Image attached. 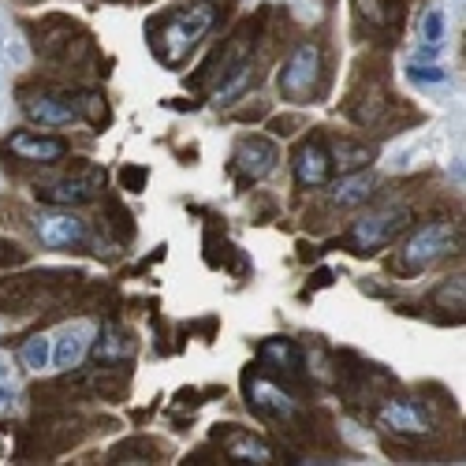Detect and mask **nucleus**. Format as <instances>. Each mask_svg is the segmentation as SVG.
I'll return each instance as SVG.
<instances>
[{
	"mask_svg": "<svg viewBox=\"0 0 466 466\" xmlns=\"http://www.w3.org/2000/svg\"><path fill=\"white\" fill-rule=\"evenodd\" d=\"M250 82H254V64H250V60L236 64V67H231V72L220 79V86L213 90V105H217V108H220V105H231Z\"/></svg>",
	"mask_w": 466,
	"mask_h": 466,
	"instance_id": "17",
	"label": "nucleus"
},
{
	"mask_svg": "<svg viewBox=\"0 0 466 466\" xmlns=\"http://www.w3.org/2000/svg\"><path fill=\"white\" fill-rule=\"evenodd\" d=\"M134 355V340L124 336L120 329H105L101 340L93 343V358H98L101 366H116V362H127Z\"/></svg>",
	"mask_w": 466,
	"mask_h": 466,
	"instance_id": "15",
	"label": "nucleus"
},
{
	"mask_svg": "<svg viewBox=\"0 0 466 466\" xmlns=\"http://www.w3.org/2000/svg\"><path fill=\"white\" fill-rule=\"evenodd\" d=\"M101 183H105V176L98 168H86L79 176L38 183V198L41 202H53V205H82V202H93V194L101 191Z\"/></svg>",
	"mask_w": 466,
	"mask_h": 466,
	"instance_id": "5",
	"label": "nucleus"
},
{
	"mask_svg": "<svg viewBox=\"0 0 466 466\" xmlns=\"http://www.w3.org/2000/svg\"><path fill=\"white\" fill-rule=\"evenodd\" d=\"M246 395H250V403L258 407L262 414H272V418H291L295 414V400L284 392V388H276L272 381L265 377H246Z\"/></svg>",
	"mask_w": 466,
	"mask_h": 466,
	"instance_id": "10",
	"label": "nucleus"
},
{
	"mask_svg": "<svg viewBox=\"0 0 466 466\" xmlns=\"http://www.w3.org/2000/svg\"><path fill=\"white\" fill-rule=\"evenodd\" d=\"M239 168L250 176V179H262L276 168V160H280V150L269 142V138H246V142L239 146Z\"/></svg>",
	"mask_w": 466,
	"mask_h": 466,
	"instance_id": "12",
	"label": "nucleus"
},
{
	"mask_svg": "<svg viewBox=\"0 0 466 466\" xmlns=\"http://www.w3.org/2000/svg\"><path fill=\"white\" fill-rule=\"evenodd\" d=\"M329 172H332V160H329V150L321 142H306L298 146L295 153V176L302 186H324L329 183Z\"/></svg>",
	"mask_w": 466,
	"mask_h": 466,
	"instance_id": "9",
	"label": "nucleus"
},
{
	"mask_svg": "<svg viewBox=\"0 0 466 466\" xmlns=\"http://www.w3.org/2000/svg\"><path fill=\"white\" fill-rule=\"evenodd\" d=\"M381 422L395 433H429L433 429V418L422 403L414 400H392L381 407Z\"/></svg>",
	"mask_w": 466,
	"mask_h": 466,
	"instance_id": "7",
	"label": "nucleus"
},
{
	"mask_svg": "<svg viewBox=\"0 0 466 466\" xmlns=\"http://www.w3.org/2000/svg\"><path fill=\"white\" fill-rule=\"evenodd\" d=\"M22 362H27V369L41 373L53 362V340L49 336H30L27 343H22Z\"/></svg>",
	"mask_w": 466,
	"mask_h": 466,
	"instance_id": "21",
	"label": "nucleus"
},
{
	"mask_svg": "<svg viewBox=\"0 0 466 466\" xmlns=\"http://www.w3.org/2000/svg\"><path fill=\"white\" fill-rule=\"evenodd\" d=\"M8 150L22 160H38V165H53V160H60L67 153V142L64 138H45V134H30V131H22V134H12V142Z\"/></svg>",
	"mask_w": 466,
	"mask_h": 466,
	"instance_id": "8",
	"label": "nucleus"
},
{
	"mask_svg": "<svg viewBox=\"0 0 466 466\" xmlns=\"http://www.w3.org/2000/svg\"><path fill=\"white\" fill-rule=\"evenodd\" d=\"M228 436H224V452L228 459H236V462H254V466H269L272 462V448L265 444V440L258 436H250L246 429H236V426H224Z\"/></svg>",
	"mask_w": 466,
	"mask_h": 466,
	"instance_id": "11",
	"label": "nucleus"
},
{
	"mask_svg": "<svg viewBox=\"0 0 466 466\" xmlns=\"http://www.w3.org/2000/svg\"><path fill=\"white\" fill-rule=\"evenodd\" d=\"M86 343H90V324H67V329L53 340V362L60 369L79 366L82 355H86Z\"/></svg>",
	"mask_w": 466,
	"mask_h": 466,
	"instance_id": "14",
	"label": "nucleus"
},
{
	"mask_svg": "<svg viewBox=\"0 0 466 466\" xmlns=\"http://www.w3.org/2000/svg\"><path fill=\"white\" fill-rule=\"evenodd\" d=\"M213 27V4H198V8H186L176 12L160 22V34H157V53L168 67H179L191 49L205 38V30Z\"/></svg>",
	"mask_w": 466,
	"mask_h": 466,
	"instance_id": "1",
	"label": "nucleus"
},
{
	"mask_svg": "<svg viewBox=\"0 0 466 466\" xmlns=\"http://www.w3.org/2000/svg\"><path fill=\"white\" fill-rule=\"evenodd\" d=\"M407 79L414 82V86H444L448 82V72H444V67H422V64H410L407 67Z\"/></svg>",
	"mask_w": 466,
	"mask_h": 466,
	"instance_id": "22",
	"label": "nucleus"
},
{
	"mask_svg": "<svg viewBox=\"0 0 466 466\" xmlns=\"http://www.w3.org/2000/svg\"><path fill=\"white\" fill-rule=\"evenodd\" d=\"M27 116L45 127H67L79 120V108L64 98H49V93H41V98H30L27 101Z\"/></svg>",
	"mask_w": 466,
	"mask_h": 466,
	"instance_id": "13",
	"label": "nucleus"
},
{
	"mask_svg": "<svg viewBox=\"0 0 466 466\" xmlns=\"http://www.w3.org/2000/svg\"><path fill=\"white\" fill-rule=\"evenodd\" d=\"M422 38H426V41H440V38H444V12H440V8L426 12V19H422Z\"/></svg>",
	"mask_w": 466,
	"mask_h": 466,
	"instance_id": "23",
	"label": "nucleus"
},
{
	"mask_svg": "<svg viewBox=\"0 0 466 466\" xmlns=\"http://www.w3.org/2000/svg\"><path fill=\"white\" fill-rule=\"evenodd\" d=\"M0 116H4V79H0Z\"/></svg>",
	"mask_w": 466,
	"mask_h": 466,
	"instance_id": "25",
	"label": "nucleus"
},
{
	"mask_svg": "<svg viewBox=\"0 0 466 466\" xmlns=\"http://www.w3.org/2000/svg\"><path fill=\"white\" fill-rule=\"evenodd\" d=\"M407 220H410V213L407 209H381V213H373V217H362L355 228H351V246L358 250V254H369V250H377V246H384V243H392L400 231L407 228Z\"/></svg>",
	"mask_w": 466,
	"mask_h": 466,
	"instance_id": "4",
	"label": "nucleus"
},
{
	"mask_svg": "<svg viewBox=\"0 0 466 466\" xmlns=\"http://www.w3.org/2000/svg\"><path fill=\"white\" fill-rule=\"evenodd\" d=\"M38 236L45 246L64 250V246H79L86 239V224L72 213H45L38 217Z\"/></svg>",
	"mask_w": 466,
	"mask_h": 466,
	"instance_id": "6",
	"label": "nucleus"
},
{
	"mask_svg": "<svg viewBox=\"0 0 466 466\" xmlns=\"http://www.w3.org/2000/svg\"><path fill=\"white\" fill-rule=\"evenodd\" d=\"M369 194H373V176L369 172H347L332 186V202L336 205H362Z\"/></svg>",
	"mask_w": 466,
	"mask_h": 466,
	"instance_id": "16",
	"label": "nucleus"
},
{
	"mask_svg": "<svg viewBox=\"0 0 466 466\" xmlns=\"http://www.w3.org/2000/svg\"><path fill=\"white\" fill-rule=\"evenodd\" d=\"M262 358L284 366V373H291V377H298V373H302V355H298V347L288 343V340H269L262 347Z\"/></svg>",
	"mask_w": 466,
	"mask_h": 466,
	"instance_id": "18",
	"label": "nucleus"
},
{
	"mask_svg": "<svg viewBox=\"0 0 466 466\" xmlns=\"http://www.w3.org/2000/svg\"><path fill=\"white\" fill-rule=\"evenodd\" d=\"M27 60H30L27 45H22L19 34L0 19V67H27Z\"/></svg>",
	"mask_w": 466,
	"mask_h": 466,
	"instance_id": "19",
	"label": "nucleus"
},
{
	"mask_svg": "<svg viewBox=\"0 0 466 466\" xmlns=\"http://www.w3.org/2000/svg\"><path fill=\"white\" fill-rule=\"evenodd\" d=\"M317 79H321V49L302 41L284 64V72H280V90H284V98H310L317 90Z\"/></svg>",
	"mask_w": 466,
	"mask_h": 466,
	"instance_id": "3",
	"label": "nucleus"
},
{
	"mask_svg": "<svg viewBox=\"0 0 466 466\" xmlns=\"http://www.w3.org/2000/svg\"><path fill=\"white\" fill-rule=\"evenodd\" d=\"M12 403V388L4 384V388H0V407H8Z\"/></svg>",
	"mask_w": 466,
	"mask_h": 466,
	"instance_id": "24",
	"label": "nucleus"
},
{
	"mask_svg": "<svg viewBox=\"0 0 466 466\" xmlns=\"http://www.w3.org/2000/svg\"><path fill=\"white\" fill-rule=\"evenodd\" d=\"M448 250H452V224H426V228H418L410 243L403 246L400 265H403V272H422L433 262L444 258Z\"/></svg>",
	"mask_w": 466,
	"mask_h": 466,
	"instance_id": "2",
	"label": "nucleus"
},
{
	"mask_svg": "<svg viewBox=\"0 0 466 466\" xmlns=\"http://www.w3.org/2000/svg\"><path fill=\"white\" fill-rule=\"evenodd\" d=\"M329 160H332L340 172H358L366 160H373V153L366 146H355V142H336V150H332Z\"/></svg>",
	"mask_w": 466,
	"mask_h": 466,
	"instance_id": "20",
	"label": "nucleus"
}]
</instances>
